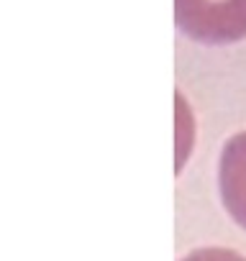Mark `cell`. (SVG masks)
Here are the masks:
<instances>
[{
    "instance_id": "cell-3",
    "label": "cell",
    "mask_w": 246,
    "mask_h": 261,
    "mask_svg": "<svg viewBox=\"0 0 246 261\" xmlns=\"http://www.w3.org/2000/svg\"><path fill=\"white\" fill-rule=\"evenodd\" d=\"M182 261H246V258L228 248H198V251L187 253Z\"/></svg>"
},
{
    "instance_id": "cell-2",
    "label": "cell",
    "mask_w": 246,
    "mask_h": 261,
    "mask_svg": "<svg viewBox=\"0 0 246 261\" xmlns=\"http://www.w3.org/2000/svg\"><path fill=\"white\" fill-rule=\"evenodd\" d=\"M218 187L228 215L246 230V130L231 136L220 151Z\"/></svg>"
},
{
    "instance_id": "cell-1",
    "label": "cell",
    "mask_w": 246,
    "mask_h": 261,
    "mask_svg": "<svg viewBox=\"0 0 246 261\" xmlns=\"http://www.w3.org/2000/svg\"><path fill=\"white\" fill-rule=\"evenodd\" d=\"M177 29L208 46L246 39V0H175Z\"/></svg>"
}]
</instances>
